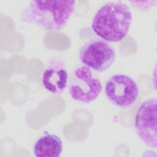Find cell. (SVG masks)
Here are the masks:
<instances>
[{
  "label": "cell",
  "mask_w": 157,
  "mask_h": 157,
  "mask_svg": "<svg viewBox=\"0 0 157 157\" xmlns=\"http://www.w3.org/2000/svg\"><path fill=\"white\" fill-rule=\"evenodd\" d=\"M132 21V13L129 6L121 1L108 2L95 13L91 28L102 40L118 42L127 35Z\"/></svg>",
  "instance_id": "1"
},
{
  "label": "cell",
  "mask_w": 157,
  "mask_h": 157,
  "mask_svg": "<svg viewBox=\"0 0 157 157\" xmlns=\"http://www.w3.org/2000/svg\"><path fill=\"white\" fill-rule=\"evenodd\" d=\"M74 1H31L21 11V19L47 31L61 30L72 15Z\"/></svg>",
  "instance_id": "2"
},
{
  "label": "cell",
  "mask_w": 157,
  "mask_h": 157,
  "mask_svg": "<svg viewBox=\"0 0 157 157\" xmlns=\"http://www.w3.org/2000/svg\"><path fill=\"white\" fill-rule=\"evenodd\" d=\"M115 57L114 48L100 39L86 42L79 50V58L82 63L99 72L107 70L114 63Z\"/></svg>",
  "instance_id": "3"
},
{
  "label": "cell",
  "mask_w": 157,
  "mask_h": 157,
  "mask_svg": "<svg viewBox=\"0 0 157 157\" xmlns=\"http://www.w3.org/2000/svg\"><path fill=\"white\" fill-rule=\"evenodd\" d=\"M101 91V82L93 75L89 67L83 66L74 71L69 86V94L72 99L90 103L97 98Z\"/></svg>",
  "instance_id": "4"
},
{
  "label": "cell",
  "mask_w": 157,
  "mask_h": 157,
  "mask_svg": "<svg viewBox=\"0 0 157 157\" xmlns=\"http://www.w3.org/2000/svg\"><path fill=\"white\" fill-rule=\"evenodd\" d=\"M107 99L118 107H128L136 101L139 87L136 81L125 74H115L109 77L105 85Z\"/></svg>",
  "instance_id": "5"
},
{
  "label": "cell",
  "mask_w": 157,
  "mask_h": 157,
  "mask_svg": "<svg viewBox=\"0 0 157 157\" xmlns=\"http://www.w3.org/2000/svg\"><path fill=\"white\" fill-rule=\"evenodd\" d=\"M156 99L150 98L139 107L134 120L137 135L147 146L156 149Z\"/></svg>",
  "instance_id": "6"
},
{
  "label": "cell",
  "mask_w": 157,
  "mask_h": 157,
  "mask_svg": "<svg viewBox=\"0 0 157 157\" xmlns=\"http://www.w3.org/2000/svg\"><path fill=\"white\" fill-rule=\"evenodd\" d=\"M68 73L66 66L59 59H53L43 72L41 80L44 88L53 94H59L66 88Z\"/></svg>",
  "instance_id": "7"
},
{
  "label": "cell",
  "mask_w": 157,
  "mask_h": 157,
  "mask_svg": "<svg viewBox=\"0 0 157 157\" xmlns=\"http://www.w3.org/2000/svg\"><path fill=\"white\" fill-rule=\"evenodd\" d=\"M33 150L37 157H58L63 151V143L58 136L45 134L37 139Z\"/></svg>",
  "instance_id": "8"
}]
</instances>
